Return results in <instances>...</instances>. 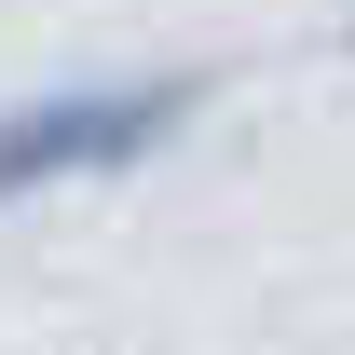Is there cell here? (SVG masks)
<instances>
[{"label": "cell", "instance_id": "1", "mask_svg": "<svg viewBox=\"0 0 355 355\" xmlns=\"http://www.w3.org/2000/svg\"><path fill=\"white\" fill-rule=\"evenodd\" d=\"M191 110H205V69H164V83H55V96H28V110H0V205L150 164Z\"/></svg>", "mask_w": 355, "mask_h": 355}]
</instances>
